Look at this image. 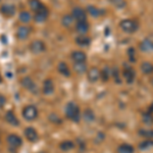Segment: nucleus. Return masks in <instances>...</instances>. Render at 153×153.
<instances>
[{"label": "nucleus", "mask_w": 153, "mask_h": 153, "mask_svg": "<svg viewBox=\"0 0 153 153\" xmlns=\"http://www.w3.org/2000/svg\"><path fill=\"white\" fill-rule=\"evenodd\" d=\"M73 68L79 75H82V74L86 73L88 71V66L86 65V61H84V62H74Z\"/></svg>", "instance_id": "obj_17"}, {"label": "nucleus", "mask_w": 153, "mask_h": 153, "mask_svg": "<svg viewBox=\"0 0 153 153\" xmlns=\"http://www.w3.org/2000/svg\"><path fill=\"white\" fill-rule=\"evenodd\" d=\"M31 19H32V16L28 11H22L21 13H19V21H21L22 23L27 24V23H29Z\"/></svg>", "instance_id": "obj_30"}, {"label": "nucleus", "mask_w": 153, "mask_h": 153, "mask_svg": "<svg viewBox=\"0 0 153 153\" xmlns=\"http://www.w3.org/2000/svg\"><path fill=\"white\" fill-rule=\"evenodd\" d=\"M123 76L128 84H132L136 79V71L132 66L126 65L123 70Z\"/></svg>", "instance_id": "obj_5"}, {"label": "nucleus", "mask_w": 153, "mask_h": 153, "mask_svg": "<svg viewBox=\"0 0 153 153\" xmlns=\"http://www.w3.org/2000/svg\"><path fill=\"white\" fill-rule=\"evenodd\" d=\"M29 5H30V7H31L32 10L35 11V12H37L38 10H40L41 8H43V7L45 6L40 1V0H30Z\"/></svg>", "instance_id": "obj_22"}, {"label": "nucleus", "mask_w": 153, "mask_h": 153, "mask_svg": "<svg viewBox=\"0 0 153 153\" xmlns=\"http://www.w3.org/2000/svg\"><path fill=\"white\" fill-rule=\"evenodd\" d=\"M87 11H88V13H90L91 16H94V18H96V16H101V14L103 13L100 9H98L97 7H95L93 5H89L87 7Z\"/></svg>", "instance_id": "obj_27"}, {"label": "nucleus", "mask_w": 153, "mask_h": 153, "mask_svg": "<svg viewBox=\"0 0 153 153\" xmlns=\"http://www.w3.org/2000/svg\"><path fill=\"white\" fill-rule=\"evenodd\" d=\"M23 117L28 122H32L38 117V110L34 105H28L23 109Z\"/></svg>", "instance_id": "obj_3"}, {"label": "nucleus", "mask_w": 153, "mask_h": 153, "mask_svg": "<svg viewBox=\"0 0 153 153\" xmlns=\"http://www.w3.org/2000/svg\"><path fill=\"white\" fill-rule=\"evenodd\" d=\"M143 122L147 125H151L153 123V114L151 110H148L147 112L144 113V115H143Z\"/></svg>", "instance_id": "obj_31"}, {"label": "nucleus", "mask_w": 153, "mask_h": 153, "mask_svg": "<svg viewBox=\"0 0 153 153\" xmlns=\"http://www.w3.org/2000/svg\"><path fill=\"white\" fill-rule=\"evenodd\" d=\"M100 76H101V71L98 70L97 68H91L90 70L88 71L87 78L91 83L97 82L100 79Z\"/></svg>", "instance_id": "obj_10"}, {"label": "nucleus", "mask_w": 153, "mask_h": 153, "mask_svg": "<svg viewBox=\"0 0 153 153\" xmlns=\"http://www.w3.org/2000/svg\"><path fill=\"white\" fill-rule=\"evenodd\" d=\"M139 134L142 136V137L145 138H153V131L152 130H140Z\"/></svg>", "instance_id": "obj_34"}, {"label": "nucleus", "mask_w": 153, "mask_h": 153, "mask_svg": "<svg viewBox=\"0 0 153 153\" xmlns=\"http://www.w3.org/2000/svg\"><path fill=\"white\" fill-rule=\"evenodd\" d=\"M6 141L8 146L11 149H16V148L22 146V144H23V140L21 139V137H19L18 135H14V134H10L7 136Z\"/></svg>", "instance_id": "obj_4"}, {"label": "nucleus", "mask_w": 153, "mask_h": 153, "mask_svg": "<svg viewBox=\"0 0 153 153\" xmlns=\"http://www.w3.org/2000/svg\"><path fill=\"white\" fill-rule=\"evenodd\" d=\"M45 44L43 43L42 41L40 40H35L31 43L30 45V50L32 51L34 54H38V53H41L45 50Z\"/></svg>", "instance_id": "obj_8"}, {"label": "nucleus", "mask_w": 153, "mask_h": 153, "mask_svg": "<svg viewBox=\"0 0 153 153\" xmlns=\"http://www.w3.org/2000/svg\"><path fill=\"white\" fill-rule=\"evenodd\" d=\"M0 12L5 16H12L16 13V7L12 4H3L0 7Z\"/></svg>", "instance_id": "obj_12"}, {"label": "nucleus", "mask_w": 153, "mask_h": 153, "mask_svg": "<svg viewBox=\"0 0 153 153\" xmlns=\"http://www.w3.org/2000/svg\"><path fill=\"white\" fill-rule=\"evenodd\" d=\"M76 30L79 34L81 35H84L89 31V24L87 23V21L84 22H78L76 25Z\"/></svg>", "instance_id": "obj_19"}, {"label": "nucleus", "mask_w": 153, "mask_h": 153, "mask_svg": "<svg viewBox=\"0 0 153 153\" xmlns=\"http://www.w3.org/2000/svg\"><path fill=\"white\" fill-rule=\"evenodd\" d=\"M86 58H87V56L83 51L76 50L71 53V59L74 60V62H84V61H86Z\"/></svg>", "instance_id": "obj_16"}, {"label": "nucleus", "mask_w": 153, "mask_h": 153, "mask_svg": "<svg viewBox=\"0 0 153 153\" xmlns=\"http://www.w3.org/2000/svg\"><path fill=\"white\" fill-rule=\"evenodd\" d=\"M120 29L124 32L128 34L135 33L138 29H139V24L135 21V19H125L120 23Z\"/></svg>", "instance_id": "obj_2"}, {"label": "nucleus", "mask_w": 153, "mask_h": 153, "mask_svg": "<svg viewBox=\"0 0 153 153\" xmlns=\"http://www.w3.org/2000/svg\"><path fill=\"white\" fill-rule=\"evenodd\" d=\"M59 148H60L62 151H70V150L75 148V143L70 140H66V141H62L59 144Z\"/></svg>", "instance_id": "obj_23"}, {"label": "nucleus", "mask_w": 153, "mask_h": 153, "mask_svg": "<svg viewBox=\"0 0 153 153\" xmlns=\"http://www.w3.org/2000/svg\"><path fill=\"white\" fill-rule=\"evenodd\" d=\"M112 5H114L117 8H124L126 6V1L125 0H108Z\"/></svg>", "instance_id": "obj_33"}, {"label": "nucleus", "mask_w": 153, "mask_h": 153, "mask_svg": "<svg viewBox=\"0 0 153 153\" xmlns=\"http://www.w3.org/2000/svg\"><path fill=\"white\" fill-rule=\"evenodd\" d=\"M25 136H26V138L30 142H36L38 140V134H37L36 130L34 128H27L25 130Z\"/></svg>", "instance_id": "obj_15"}, {"label": "nucleus", "mask_w": 153, "mask_h": 153, "mask_svg": "<svg viewBox=\"0 0 153 153\" xmlns=\"http://www.w3.org/2000/svg\"><path fill=\"white\" fill-rule=\"evenodd\" d=\"M128 55H129L130 61H132V62H135V60H136V52H135V49L134 48H130L129 50H128Z\"/></svg>", "instance_id": "obj_36"}, {"label": "nucleus", "mask_w": 153, "mask_h": 153, "mask_svg": "<svg viewBox=\"0 0 153 153\" xmlns=\"http://www.w3.org/2000/svg\"><path fill=\"white\" fill-rule=\"evenodd\" d=\"M84 118H85L86 122H93L95 120V114L94 112L91 109H86L85 112H84Z\"/></svg>", "instance_id": "obj_32"}, {"label": "nucleus", "mask_w": 153, "mask_h": 153, "mask_svg": "<svg viewBox=\"0 0 153 153\" xmlns=\"http://www.w3.org/2000/svg\"><path fill=\"white\" fill-rule=\"evenodd\" d=\"M117 150H118V153H134L135 148L133 147L132 145L124 143V144H122V145L118 146Z\"/></svg>", "instance_id": "obj_24"}, {"label": "nucleus", "mask_w": 153, "mask_h": 153, "mask_svg": "<svg viewBox=\"0 0 153 153\" xmlns=\"http://www.w3.org/2000/svg\"><path fill=\"white\" fill-rule=\"evenodd\" d=\"M39 153H44V152H39Z\"/></svg>", "instance_id": "obj_39"}, {"label": "nucleus", "mask_w": 153, "mask_h": 153, "mask_svg": "<svg viewBox=\"0 0 153 153\" xmlns=\"http://www.w3.org/2000/svg\"><path fill=\"white\" fill-rule=\"evenodd\" d=\"M54 92V83L51 79H47L43 83V93L45 95H50Z\"/></svg>", "instance_id": "obj_14"}, {"label": "nucleus", "mask_w": 153, "mask_h": 153, "mask_svg": "<svg viewBox=\"0 0 153 153\" xmlns=\"http://www.w3.org/2000/svg\"><path fill=\"white\" fill-rule=\"evenodd\" d=\"M110 78H111V68H109L108 66H105V68H103L102 71H101L100 79H102L104 82H106V81H108Z\"/></svg>", "instance_id": "obj_26"}, {"label": "nucleus", "mask_w": 153, "mask_h": 153, "mask_svg": "<svg viewBox=\"0 0 153 153\" xmlns=\"http://www.w3.org/2000/svg\"><path fill=\"white\" fill-rule=\"evenodd\" d=\"M111 78L114 80L115 83L120 84L122 83V79H120V74L117 68H111Z\"/></svg>", "instance_id": "obj_29"}, {"label": "nucleus", "mask_w": 153, "mask_h": 153, "mask_svg": "<svg viewBox=\"0 0 153 153\" xmlns=\"http://www.w3.org/2000/svg\"><path fill=\"white\" fill-rule=\"evenodd\" d=\"M152 146H153V141H144L139 145V148L142 150H145V149H148V148H150Z\"/></svg>", "instance_id": "obj_35"}, {"label": "nucleus", "mask_w": 153, "mask_h": 153, "mask_svg": "<svg viewBox=\"0 0 153 153\" xmlns=\"http://www.w3.org/2000/svg\"><path fill=\"white\" fill-rule=\"evenodd\" d=\"M74 16H71V14H65V16L62 18V19H61V24L63 25L65 27H71V25H73L74 23Z\"/></svg>", "instance_id": "obj_28"}, {"label": "nucleus", "mask_w": 153, "mask_h": 153, "mask_svg": "<svg viewBox=\"0 0 153 153\" xmlns=\"http://www.w3.org/2000/svg\"><path fill=\"white\" fill-rule=\"evenodd\" d=\"M76 43L80 46H88L91 43V39L86 35H80L76 38Z\"/></svg>", "instance_id": "obj_21"}, {"label": "nucleus", "mask_w": 153, "mask_h": 153, "mask_svg": "<svg viewBox=\"0 0 153 153\" xmlns=\"http://www.w3.org/2000/svg\"><path fill=\"white\" fill-rule=\"evenodd\" d=\"M21 84L24 88H26L27 90L31 91L33 93H36L37 92V86L36 84L34 83V81L32 80L30 76H25L23 80L21 81Z\"/></svg>", "instance_id": "obj_7"}, {"label": "nucleus", "mask_w": 153, "mask_h": 153, "mask_svg": "<svg viewBox=\"0 0 153 153\" xmlns=\"http://www.w3.org/2000/svg\"><path fill=\"white\" fill-rule=\"evenodd\" d=\"M141 71L143 74L145 75H150L153 73V65H151L150 62H143L141 65Z\"/></svg>", "instance_id": "obj_25"}, {"label": "nucleus", "mask_w": 153, "mask_h": 153, "mask_svg": "<svg viewBox=\"0 0 153 153\" xmlns=\"http://www.w3.org/2000/svg\"><path fill=\"white\" fill-rule=\"evenodd\" d=\"M30 33H31V29L29 27H26V26H22L19 27L16 31V36L19 40H26L27 38L29 37Z\"/></svg>", "instance_id": "obj_13"}, {"label": "nucleus", "mask_w": 153, "mask_h": 153, "mask_svg": "<svg viewBox=\"0 0 153 153\" xmlns=\"http://www.w3.org/2000/svg\"><path fill=\"white\" fill-rule=\"evenodd\" d=\"M57 70L63 76H71V70L65 62H59L58 65H57Z\"/></svg>", "instance_id": "obj_20"}, {"label": "nucleus", "mask_w": 153, "mask_h": 153, "mask_svg": "<svg viewBox=\"0 0 153 153\" xmlns=\"http://www.w3.org/2000/svg\"><path fill=\"white\" fill-rule=\"evenodd\" d=\"M5 102H6L5 97H4V96H2V95H0V108L3 107L4 104H5Z\"/></svg>", "instance_id": "obj_37"}, {"label": "nucleus", "mask_w": 153, "mask_h": 153, "mask_svg": "<svg viewBox=\"0 0 153 153\" xmlns=\"http://www.w3.org/2000/svg\"><path fill=\"white\" fill-rule=\"evenodd\" d=\"M2 82V76H1V75H0V83Z\"/></svg>", "instance_id": "obj_38"}, {"label": "nucleus", "mask_w": 153, "mask_h": 153, "mask_svg": "<svg viewBox=\"0 0 153 153\" xmlns=\"http://www.w3.org/2000/svg\"><path fill=\"white\" fill-rule=\"evenodd\" d=\"M5 120H6V122L8 123V124L14 126V127H18V126L19 125V122L18 120V117H16V114H14L11 110H9V111H7L5 113Z\"/></svg>", "instance_id": "obj_18"}, {"label": "nucleus", "mask_w": 153, "mask_h": 153, "mask_svg": "<svg viewBox=\"0 0 153 153\" xmlns=\"http://www.w3.org/2000/svg\"><path fill=\"white\" fill-rule=\"evenodd\" d=\"M139 47L143 52H150V51H153V40H151L150 38L144 39L143 41L140 42Z\"/></svg>", "instance_id": "obj_11"}, {"label": "nucleus", "mask_w": 153, "mask_h": 153, "mask_svg": "<svg viewBox=\"0 0 153 153\" xmlns=\"http://www.w3.org/2000/svg\"><path fill=\"white\" fill-rule=\"evenodd\" d=\"M71 16L76 22H84L87 21V12L82 7H75L71 11Z\"/></svg>", "instance_id": "obj_6"}, {"label": "nucleus", "mask_w": 153, "mask_h": 153, "mask_svg": "<svg viewBox=\"0 0 153 153\" xmlns=\"http://www.w3.org/2000/svg\"><path fill=\"white\" fill-rule=\"evenodd\" d=\"M48 16H49V11H48V8L46 6H44L43 8H41L40 10H38L35 13V21L37 23H44L46 19H48Z\"/></svg>", "instance_id": "obj_9"}, {"label": "nucleus", "mask_w": 153, "mask_h": 153, "mask_svg": "<svg viewBox=\"0 0 153 153\" xmlns=\"http://www.w3.org/2000/svg\"><path fill=\"white\" fill-rule=\"evenodd\" d=\"M65 115L68 120H71L74 123H78L81 118L80 107L75 102H68L65 106Z\"/></svg>", "instance_id": "obj_1"}]
</instances>
